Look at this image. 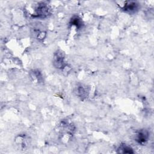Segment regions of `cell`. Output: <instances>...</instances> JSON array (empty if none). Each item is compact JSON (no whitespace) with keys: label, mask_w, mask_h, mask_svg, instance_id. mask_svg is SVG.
<instances>
[{"label":"cell","mask_w":154,"mask_h":154,"mask_svg":"<svg viewBox=\"0 0 154 154\" xmlns=\"http://www.w3.org/2000/svg\"><path fill=\"white\" fill-rule=\"evenodd\" d=\"M123 10L129 13H134L138 8V4L134 1H126L123 7Z\"/></svg>","instance_id":"obj_1"},{"label":"cell","mask_w":154,"mask_h":154,"mask_svg":"<svg viewBox=\"0 0 154 154\" xmlns=\"http://www.w3.org/2000/svg\"><path fill=\"white\" fill-rule=\"evenodd\" d=\"M35 13L37 16V17L44 18L49 13V9L48 7L46 5V4H40L35 10Z\"/></svg>","instance_id":"obj_2"},{"label":"cell","mask_w":154,"mask_h":154,"mask_svg":"<svg viewBox=\"0 0 154 154\" xmlns=\"http://www.w3.org/2000/svg\"><path fill=\"white\" fill-rule=\"evenodd\" d=\"M149 138V132L146 130L140 131L136 136V141L140 144L145 143Z\"/></svg>","instance_id":"obj_3"},{"label":"cell","mask_w":154,"mask_h":154,"mask_svg":"<svg viewBox=\"0 0 154 154\" xmlns=\"http://www.w3.org/2000/svg\"><path fill=\"white\" fill-rule=\"evenodd\" d=\"M54 64L57 68H63L64 66V57L61 53H58L55 55Z\"/></svg>","instance_id":"obj_4"},{"label":"cell","mask_w":154,"mask_h":154,"mask_svg":"<svg viewBox=\"0 0 154 154\" xmlns=\"http://www.w3.org/2000/svg\"><path fill=\"white\" fill-rule=\"evenodd\" d=\"M119 153H130L134 152L132 148H131L130 147L125 144L121 145L119 148Z\"/></svg>","instance_id":"obj_5"},{"label":"cell","mask_w":154,"mask_h":154,"mask_svg":"<svg viewBox=\"0 0 154 154\" xmlns=\"http://www.w3.org/2000/svg\"><path fill=\"white\" fill-rule=\"evenodd\" d=\"M72 23L73 25H75L76 26V27L78 28H79L81 26V22L80 20V19L79 18H78L77 17H75L74 18L72 19Z\"/></svg>","instance_id":"obj_6"},{"label":"cell","mask_w":154,"mask_h":154,"mask_svg":"<svg viewBox=\"0 0 154 154\" xmlns=\"http://www.w3.org/2000/svg\"><path fill=\"white\" fill-rule=\"evenodd\" d=\"M78 92L80 94V96L81 97H84V96H85L86 95V92H85V90L84 87H81L80 88H78Z\"/></svg>","instance_id":"obj_7"}]
</instances>
